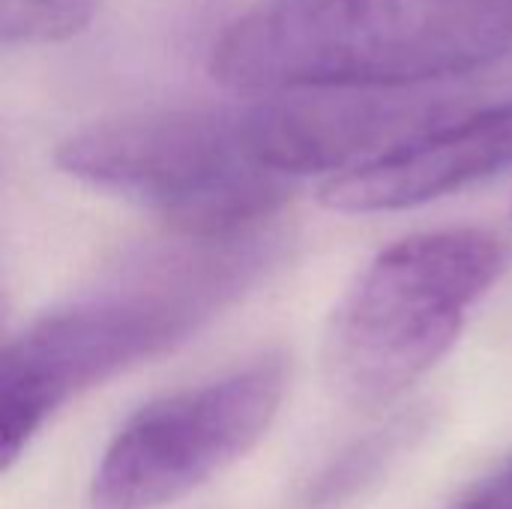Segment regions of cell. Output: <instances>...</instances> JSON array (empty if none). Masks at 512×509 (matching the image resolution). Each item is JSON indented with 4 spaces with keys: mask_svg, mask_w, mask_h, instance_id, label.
I'll return each mask as SVG.
<instances>
[{
    "mask_svg": "<svg viewBox=\"0 0 512 509\" xmlns=\"http://www.w3.org/2000/svg\"><path fill=\"white\" fill-rule=\"evenodd\" d=\"M270 258L267 231L171 234L165 246L144 249L96 288L30 321L3 348L0 465L12 468L75 396L204 330L252 288Z\"/></svg>",
    "mask_w": 512,
    "mask_h": 509,
    "instance_id": "obj_1",
    "label": "cell"
},
{
    "mask_svg": "<svg viewBox=\"0 0 512 509\" xmlns=\"http://www.w3.org/2000/svg\"><path fill=\"white\" fill-rule=\"evenodd\" d=\"M512 54L510 0H258L210 48L237 93L402 90Z\"/></svg>",
    "mask_w": 512,
    "mask_h": 509,
    "instance_id": "obj_2",
    "label": "cell"
},
{
    "mask_svg": "<svg viewBox=\"0 0 512 509\" xmlns=\"http://www.w3.org/2000/svg\"><path fill=\"white\" fill-rule=\"evenodd\" d=\"M510 261V240L489 228L423 231L378 252L330 318V387L357 408L399 399L453 351Z\"/></svg>",
    "mask_w": 512,
    "mask_h": 509,
    "instance_id": "obj_3",
    "label": "cell"
},
{
    "mask_svg": "<svg viewBox=\"0 0 512 509\" xmlns=\"http://www.w3.org/2000/svg\"><path fill=\"white\" fill-rule=\"evenodd\" d=\"M63 174L153 210L171 234L246 237L282 210L291 180L255 162L237 111L174 108L105 120L54 150Z\"/></svg>",
    "mask_w": 512,
    "mask_h": 509,
    "instance_id": "obj_4",
    "label": "cell"
},
{
    "mask_svg": "<svg viewBox=\"0 0 512 509\" xmlns=\"http://www.w3.org/2000/svg\"><path fill=\"white\" fill-rule=\"evenodd\" d=\"M285 390L288 360L264 354L138 408L96 465L90 509H159L195 492L264 438Z\"/></svg>",
    "mask_w": 512,
    "mask_h": 509,
    "instance_id": "obj_5",
    "label": "cell"
},
{
    "mask_svg": "<svg viewBox=\"0 0 512 509\" xmlns=\"http://www.w3.org/2000/svg\"><path fill=\"white\" fill-rule=\"evenodd\" d=\"M444 111L393 90H288L240 108V123L255 162L294 180L351 171L444 120Z\"/></svg>",
    "mask_w": 512,
    "mask_h": 509,
    "instance_id": "obj_6",
    "label": "cell"
},
{
    "mask_svg": "<svg viewBox=\"0 0 512 509\" xmlns=\"http://www.w3.org/2000/svg\"><path fill=\"white\" fill-rule=\"evenodd\" d=\"M512 165V102L459 120H438L387 153L333 174L321 186L336 213H396L423 207Z\"/></svg>",
    "mask_w": 512,
    "mask_h": 509,
    "instance_id": "obj_7",
    "label": "cell"
},
{
    "mask_svg": "<svg viewBox=\"0 0 512 509\" xmlns=\"http://www.w3.org/2000/svg\"><path fill=\"white\" fill-rule=\"evenodd\" d=\"M429 423L432 420L426 411H405L387 426L351 441L303 483L294 498V509L354 507L363 495L378 489V483L405 459V453L423 441Z\"/></svg>",
    "mask_w": 512,
    "mask_h": 509,
    "instance_id": "obj_8",
    "label": "cell"
},
{
    "mask_svg": "<svg viewBox=\"0 0 512 509\" xmlns=\"http://www.w3.org/2000/svg\"><path fill=\"white\" fill-rule=\"evenodd\" d=\"M102 0H0L3 45H57L84 33Z\"/></svg>",
    "mask_w": 512,
    "mask_h": 509,
    "instance_id": "obj_9",
    "label": "cell"
},
{
    "mask_svg": "<svg viewBox=\"0 0 512 509\" xmlns=\"http://www.w3.org/2000/svg\"><path fill=\"white\" fill-rule=\"evenodd\" d=\"M450 509H512V459L462 492Z\"/></svg>",
    "mask_w": 512,
    "mask_h": 509,
    "instance_id": "obj_10",
    "label": "cell"
}]
</instances>
